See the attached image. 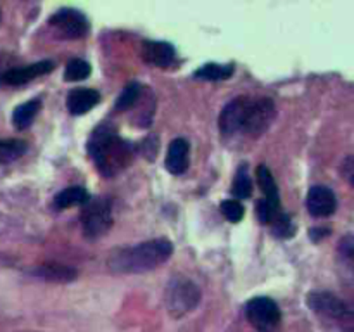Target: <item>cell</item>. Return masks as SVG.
Listing matches in <instances>:
<instances>
[{
    "mask_svg": "<svg viewBox=\"0 0 354 332\" xmlns=\"http://www.w3.org/2000/svg\"><path fill=\"white\" fill-rule=\"evenodd\" d=\"M271 227H273V232L277 234V237H292L294 232H296V229H294V223L290 221V218L287 217V215H278L277 220L271 223Z\"/></svg>",
    "mask_w": 354,
    "mask_h": 332,
    "instance_id": "cell-25",
    "label": "cell"
},
{
    "mask_svg": "<svg viewBox=\"0 0 354 332\" xmlns=\"http://www.w3.org/2000/svg\"><path fill=\"white\" fill-rule=\"evenodd\" d=\"M232 194L239 199H247L252 194V182L249 178L247 174V166L241 165L239 166L237 174H235L234 185H232Z\"/></svg>",
    "mask_w": 354,
    "mask_h": 332,
    "instance_id": "cell-20",
    "label": "cell"
},
{
    "mask_svg": "<svg viewBox=\"0 0 354 332\" xmlns=\"http://www.w3.org/2000/svg\"><path fill=\"white\" fill-rule=\"evenodd\" d=\"M173 244L166 239L146 240L132 247H118L107 258L114 273H144L159 268L169 260Z\"/></svg>",
    "mask_w": 354,
    "mask_h": 332,
    "instance_id": "cell-2",
    "label": "cell"
},
{
    "mask_svg": "<svg viewBox=\"0 0 354 332\" xmlns=\"http://www.w3.org/2000/svg\"><path fill=\"white\" fill-rule=\"evenodd\" d=\"M275 115H277V109H275V102L271 99H268V97H247L241 132L252 137L261 135L271 125Z\"/></svg>",
    "mask_w": 354,
    "mask_h": 332,
    "instance_id": "cell-5",
    "label": "cell"
},
{
    "mask_svg": "<svg viewBox=\"0 0 354 332\" xmlns=\"http://www.w3.org/2000/svg\"><path fill=\"white\" fill-rule=\"evenodd\" d=\"M245 317L258 332H277L282 314L277 303L270 298H254L245 305Z\"/></svg>",
    "mask_w": 354,
    "mask_h": 332,
    "instance_id": "cell-6",
    "label": "cell"
},
{
    "mask_svg": "<svg viewBox=\"0 0 354 332\" xmlns=\"http://www.w3.org/2000/svg\"><path fill=\"white\" fill-rule=\"evenodd\" d=\"M0 19H2V12H0Z\"/></svg>",
    "mask_w": 354,
    "mask_h": 332,
    "instance_id": "cell-27",
    "label": "cell"
},
{
    "mask_svg": "<svg viewBox=\"0 0 354 332\" xmlns=\"http://www.w3.org/2000/svg\"><path fill=\"white\" fill-rule=\"evenodd\" d=\"M308 307L314 314L321 315V317H329L332 320H347L353 315L351 308L347 307L342 299H339L337 296L325 291L310 292L308 294Z\"/></svg>",
    "mask_w": 354,
    "mask_h": 332,
    "instance_id": "cell-8",
    "label": "cell"
},
{
    "mask_svg": "<svg viewBox=\"0 0 354 332\" xmlns=\"http://www.w3.org/2000/svg\"><path fill=\"white\" fill-rule=\"evenodd\" d=\"M142 57L152 66L168 68L175 63V49L168 42H146L142 45Z\"/></svg>",
    "mask_w": 354,
    "mask_h": 332,
    "instance_id": "cell-13",
    "label": "cell"
},
{
    "mask_svg": "<svg viewBox=\"0 0 354 332\" xmlns=\"http://www.w3.org/2000/svg\"><path fill=\"white\" fill-rule=\"evenodd\" d=\"M219 210H221L223 217L227 218L228 221H234V223L241 221L242 217H244V208H242V204L235 199L223 201Z\"/></svg>",
    "mask_w": 354,
    "mask_h": 332,
    "instance_id": "cell-24",
    "label": "cell"
},
{
    "mask_svg": "<svg viewBox=\"0 0 354 332\" xmlns=\"http://www.w3.org/2000/svg\"><path fill=\"white\" fill-rule=\"evenodd\" d=\"M100 100V96L97 90L94 89H73L70 94H68V109H70L71 115L80 116L87 115L88 111L94 106H97Z\"/></svg>",
    "mask_w": 354,
    "mask_h": 332,
    "instance_id": "cell-14",
    "label": "cell"
},
{
    "mask_svg": "<svg viewBox=\"0 0 354 332\" xmlns=\"http://www.w3.org/2000/svg\"><path fill=\"white\" fill-rule=\"evenodd\" d=\"M340 174L346 178L347 184H351L354 187V156H347L346 159L340 165Z\"/></svg>",
    "mask_w": 354,
    "mask_h": 332,
    "instance_id": "cell-26",
    "label": "cell"
},
{
    "mask_svg": "<svg viewBox=\"0 0 354 332\" xmlns=\"http://www.w3.org/2000/svg\"><path fill=\"white\" fill-rule=\"evenodd\" d=\"M189 142L185 139H175L169 144L166 154V170L173 175L185 174L189 168Z\"/></svg>",
    "mask_w": 354,
    "mask_h": 332,
    "instance_id": "cell-15",
    "label": "cell"
},
{
    "mask_svg": "<svg viewBox=\"0 0 354 332\" xmlns=\"http://www.w3.org/2000/svg\"><path fill=\"white\" fill-rule=\"evenodd\" d=\"M140 85L137 83V81H133V83H130V85H126L123 89V92L120 94V97H118V102L116 106L120 107V109H128V107L135 106L137 100H139L140 97Z\"/></svg>",
    "mask_w": 354,
    "mask_h": 332,
    "instance_id": "cell-23",
    "label": "cell"
},
{
    "mask_svg": "<svg viewBox=\"0 0 354 332\" xmlns=\"http://www.w3.org/2000/svg\"><path fill=\"white\" fill-rule=\"evenodd\" d=\"M245 106H247V97L241 96L223 107L221 115H219V128H221L223 133L232 135V133L241 132Z\"/></svg>",
    "mask_w": 354,
    "mask_h": 332,
    "instance_id": "cell-10",
    "label": "cell"
},
{
    "mask_svg": "<svg viewBox=\"0 0 354 332\" xmlns=\"http://www.w3.org/2000/svg\"><path fill=\"white\" fill-rule=\"evenodd\" d=\"M26 152V144L23 141L14 139H0V165L16 161Z\"/></svg>",
    "mask_w": 354,
    "mask_h": 332,
    "instance_id": "cell-19",
    "label": "cell"
},
{
    "mask_svg": "<svg viewBox=\"0 0 354 332\" xmlns=\"http://www.w3.org/2000/svg\"><path fill=\"white\" fill-rule=\"evenodd\" d=\"M258 184H260L261 191H263L264 201L270 204L271 210H273L275 213H282L280 194H278L277 182H275L273 175L270 174V170H268V166L260 165V168H258Z\"/></svg>",
    "mask_w": 354,
    "mask_h": 332,
    "instance_id": "cell-16",
    "label": "cell"
},
{
    "mask_svg": "<svg viewBox=\"0 0 354 332\" xmlns=\"http://www.w3.org/2000/svg\"><path fill=\"white\" fill-rule=\"evenodd\" d=\"M234 74V66L230 64H206L202 66L201 70H198L195 77L198 78H204V80H213V81H218V80H227Z\"/></svg>",
    "mask_w": 354,
    "mask_h": 332,
    "instance_id": "cell-21",
    "label": "cell"
},
{
    "mask_svg": "<svg viewBox=\"0 0 354 332\" xmlns=\"http://www.w3.org/2000/svg\"><path fill=\"white\" fill-rule=\"evenodd\" d=\"M92 73V68L87 61L83 59H71L68 63L66 71H64V78L70 81H81L85 78L90 77Z\"/></svg>",
    "mask_w": 354,
    "mask_h": 332,
    "instance_id": "cell-22",
    "label": "cell"
},
{
    "mask_svg": "<svg viewBox=\"0 0 354 332\" xmlns=\"http://www.w3.org/2000/svg\"><path fill=\"white\" fill-rule=\"evenodd\" d=\"M306 206H308V211H310L313 217L316 218L330 217V215L337 210L336 194H333L329 187L316 185V187L310 189V192H308Z\"/></svg>",
    "mask_w": 354,
    "mask_h": 332,
    "instance_id": "cell-9",
    "label": "cell"
},
{
    "mask_svg": "<svg viewBox=\"0 0 354 332\" xmlns=\"http://www.w3.org/2000/svg\"><path fill=\"white\" fill-rule=\"evenodd\" d=\"M52 70H54V63H52V61H40V63L29 64V66L11 68V70L2 77V81L8 83V85H25V83L42 77V74L51 73Z\"/></svg>",
    "mask_w": 354,
    "mask_h": 332,
    "instance_id": "cell-12",
    "label": "cell"
},
{
    "mask_svg": "<svg viewBox=\"0 0 354 332\" xmlns=\"http://www.w3.org/2000/svg\"><path fill=\"white\" fill-rule=\"evenodd\" d=\"M42 102L38 99H33V100H28V102L21 104V106H18L14 109V113H12V123H14V126L18 130H25L28 128L31 123H33L35 116L38 115V109H40Z\"/></svg>",
    "mask_w": 354,
    "mask_h": 332,
    "instance_id": "cell-18",
    "label": "cell"
},
{
    "mask_svg": "<svg viewBox=\"0 0 354 332\" xmlns=\"http://www.w3.org/2000/svg\"><path fill=\"white\" fill-rule=\"evenodd\" d=\"M113 225L111 201L106 197L90 199L81 211V227L88 239H99Z\"/></svg>",
    "mask_w": 354,
    "mask_h": 332,
    "instance_id": "cell-4",
    "label": "cell"
},
{
    "mask_svg": "<svg viewBox=\"0 0 354 332\" xmlns=\"http://www.w3.org/2000/svg\"><path fill=\"white\" fill-rule=\"evenodd\" d=\"M88 152L104 177H116L126 168L135 154V148L121 139L116 130L104 123L92 133L88 141Z\"/></svg>",
    "mask_w": 354,
    "mask_h": 332,
    "instance_id": "cell-1",
    "label": "cell"
},
{
    "mask_svg": "<svg viewBox=\"0 0 354 332\" xmlns=\"http://www.w3.org/2000/svg\"><path fill=\"white\" fill-rule=\"evenodd\" d=\"M199 299H201V291L198 286L182 277H175L166 289V308L175 318L194 310Z\"/></svg>",
    "mask_w": 354,
    "mask_h": 332,
    "instance_id": "cell-3",
    "label": "cell"
},
{
    "mask_svg": "<svg viewBox=\"0 0 354 332\" xmlns=\"http://www.w3.org/2000/svg\"><path fill=\"white\" fill-rule=\"evenodd\" d=\"M88 201H90V196L83 187H70L61 191L54 197V208L57 211H62L71 206H85Z\"/></svg>",
    "mask_w": 354,
    "mask_h": 332,
    "instance_id": "cell-17",
    "label": "cell"
},
{
    "mask_svg": "<svg viewBox=\"0 0 354 332\" xmlns=\"http://www.w3.org/2000/svg\"><path fill=\"white\" fill-rule=\"evenodd\" d=\"M29 272L33 273L37 279L45 282H57V284H66V282L77 281L78 270L70 265H62V263L47 262L42 265L35 266Z\"/></svg>",
    "mask_w": 354,
    "mask_h": 332,
    "instance_id": "cell-11",
    "label": "cell"
},
{
    "mask_svg": "<svg viewBox=\"0 0 354 332\" xmlns=\"http://www.w3.org/2000/svg\"><path fill=\"white\" fill-rule=\"evenodd\" d=\"M49 25L61 35L62 38H83L88 33V19L74 9H61L55 12Z\"/></svg>",
    "mask_w": 354,
    "mask_h": 332,
    "instance_id": "cell-7",
    "label": "cell"
}]
</instances>
